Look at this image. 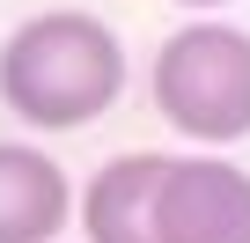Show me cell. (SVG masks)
Instances as JSON below:
<instances>
[{"instance_id":"7a4b0ae2","label":"cell","mask_w":250,"mask_h":243,"mask_svg":"<svg viewBox=\"0 0 250 243\" xmlns=\"http://www.w3.org/2000/svg\"><path fill=\"white\" fill-rule=\"evenodd\" d=\"M147 96L169 126L199 148L250 140V30L235 22H184L162 37L147 66Z\"/></svg>"},{"instance_id":"8992f818","label":"cell","mask_w":250,"mask_h":243,"mask_svg":"<svg viewBox=\"0 0 250 243\" xmlns=\"http://www.w3.org/2000/svg\"><path fill=\"white\" fill-rule=\"evenodd\" d=\"M177 8H199V15H206V8H228V0H177Z\"/></svg>"},{"instance_id":"5b68a950","label":"cell","mask_w":250,"mask_h":243,"mask_svg":"<svg viewBox=\"0 0 250 243\" xmlns=\"http://www.w3.org/2000/svg\"><path fill=\"white\" fill-rule=\"evenodd\" d=\"M66 221H81L66 170L30 140H0V243H59Z\"/></svg>"},{"instance_id":"3957f363","label":"cell","mask_w":250,"mask_h":243,"mask_svg":"<svg viewBox=\"0 0 250 243\" xmlns=\"http://www.w3.org/2000/svg\"><path fill=\"white\" fill-rule=\"evenodd\" d=\"M155 236L162 243H250V170L228 155H177Z\"/></svg>"},{"instance_id":"6da1fadb","label":"cell","mask_w":250,"mask_h":243,"mask_svg":"<svg viewBox=\"0 0 250 243\" xmlns=\"http://www.w3.org/2000/svg\"><path fill=\"white\" fill-rule=\"evenodd\" d=\"M125 96V44L88 8L22 15L0 44V103L37 133H74Z\"/></svg>"},{"instance_id":"277c9868","label":"cell","mask_w":250,"mask_h":243,"mask_svg":"<svg viewBox=\"0 0 250 243\" xmlns=\"http://www.w3.org/2000/svg\"><path fill=\"white\" fill-rule=\"evenodd\" d=\"M177 155H110L81 184V236L88 243H162V184Z\"/></svg>"}]
</instances>
